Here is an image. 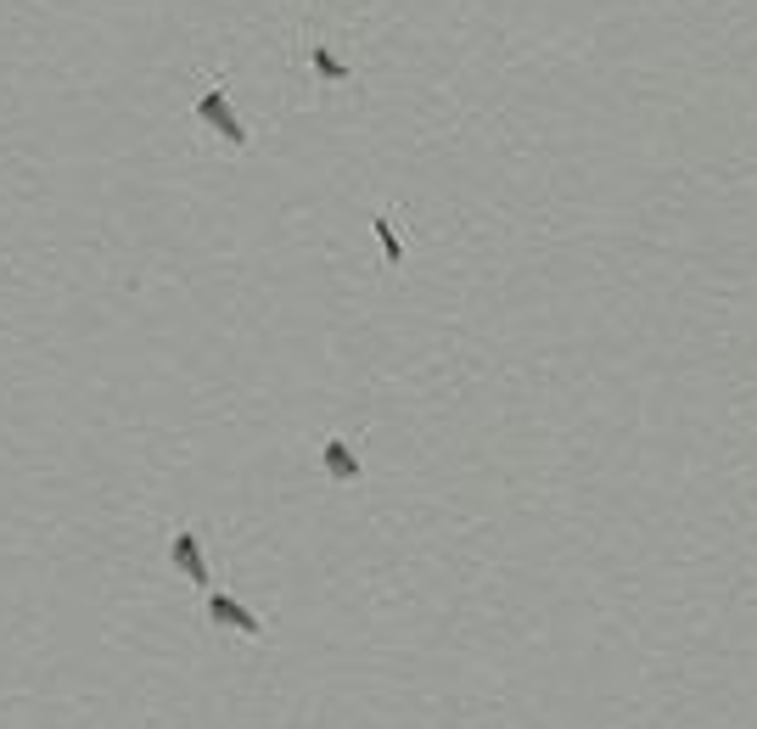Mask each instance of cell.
<instances>
[{
	"label": "cell",
	"instance_id": "cell-1",
	"mask_svg": "<svg viewBox=\"0 0 757 729\" xmlns=\"http://www.w3.org/2000/svg\"><path fill=\"white\" fill-rule=\"evenodd\" d=\"M197 124H202V129H214L219 141L236 146V152L247 146V129H242V118H236V107H230L225 85H208V90L197 96Z\"/></svg>",
	"mask_w": 757,
	"mask_h": 729
},
{
	"label": "cell",
	"instance_id": "cell-2",
	"mask_svg": "<svg viewBox=\"0 0 757 729\" xmlns=\"http://www.w3.org/2000/svg\"><path fill=\"white\" fill-rule=\"evenodd\" d=\"M320 466H326L331 483H359L365 477V460H359V449L348 438H326L320 444Z\"/></svg>",
	"mask_w": 757,
	"mask_h": 729
},
{
	"label": "cell",
	"instance_id": "cell-3",
	"mask_svg": "<svg viewBox=\"0 0 757 729\" xmlns=\"http://www.w3.org/2000/svg\"><path fill=\"white\" fill-rule=\"evenodd\" d=\"M208 617H214L219 629H236V634H247V640H258V634H264V623H258L253 612H247L242 601H230V595H208Z\"/></svg>",
	"mask_w": 757,
	"mask_h": 729
},
{
	"label": "cell",
	"instance_id": "cell-4",
	"mask_svg": "<svg viewBox=\"0 0 757 729\" xmlns=\"http://www.w3.org/2000/svg\"><path fill=\"white\" fill-rule=\"evenodd\" d=\"M169 561H174L180 572H186L191 584H202V589H208V561H202V539H197L191 528H180V533L169 539Z\"/></svg>",
	"mask_w": 757,
	"mask_h": 729
},
{
	"label": "cell",
	"instance_id": "cell-5",
	"mask_svg": "<svg viewBox=\"0 0 757 729\" xmlns=\"http://www.w3.org/2000/svg\"><path fill=\"white\" fill-rule=\"evenodd\" d=\"M309 68H315L320 85H354V68H348L331 45H309Z\"/></svg>",
	"mask_w": 757,
	"mask_h": 729
},
{
	"label": "cell",
	"instance_id": "cell-6",
	"mask_svg": "<svg viewBox=\"0 0 757 729\" xmlns=\"http://www.w3.org/2000/svg\"><path fill=\"white\" fill-rule=\"evenodd\" d=\"M371 225H376V236H382V258H387V270H399V264H404V242H399V230H393V219L376 214Z\"/></svg>",
	"mask_w": 757,
	"mask_h": 729
}]
</instances>
